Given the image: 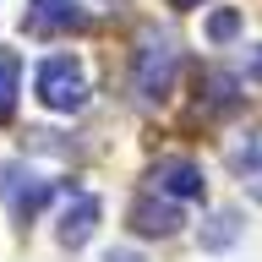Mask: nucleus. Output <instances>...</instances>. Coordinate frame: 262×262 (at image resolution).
Segmentation results:
<instances>
[{
    "label": "nucleus",
    "instance_id": "13",
    "mask_svg": "<svg viewBox=\"0 0 262 262\" xmlns=\"http://www.w3.org/2000/svg\"><path fill=\"white\" fill-rule=\"evenodd\" d=\"M251 82H262V49H257V60H251Z\"/></svg>",
    "mask_w": 262,
    "mask_h": 262
},
{
    "label": "nucleus",
    "instance_id": "12",
    "mask_svg": "<svg viewBox=\"0 0 262 262\" xmlns=\"http://www.w3.org/2000/svg\"><path fill=\"white\" fill-rule=\"evenodd\" d=\"M110 262H142V257H131V251H110Z\"/></svg>",
    "mask_w": 262,
    "mask_h": 262
},
{
    "label": "nucleus",
    "instance_id": "8",
    "mask_svg": "<svg viewBox=\"0 0 262 262\" xmlns=\"http://www.w3.org/2000/svg\"><path fill=\"white\" fill-rule=\"evenodd\" d=\"M241 241V219H235V213H213L208 224H202V251H224V246H235Z\"/></svg>",
    "mask_w": 262,
    "mask_h": 262
},
{
    "label": "nucleus",
    "instance_id": "11",
    "mask_svg": "<svg viewBox=\"0 0 262 262\" xmlns=\"http://www.w3.org/2000/svg\"><path fill=\"white\" fill-rule=\"evenodd\" d=\"M246 186H251V196H257V202H262V159L251 164V169H246Z\"/></svg>",
    "mask_w": 262,
    "mask_h": 262
},
{
    "label": "nucleus",
    "instance_id": "10",
    "mask_svg": "<svg viewBox=\"0 0 262 262\" xmlns=\"http://www.w3.org/2000/svg\"><path fill=\"white\" fill-rule=\"evenodd\" d=\"M235 28H241V16H235V11H213V22H208V33L219 38V44H224V38H235Z\"/></svg>",
    "mask_w": 262,
    "mask_h": 262
},
{
    "label": "nucleus",
    "instance_id": "6",
    "mask_svg": "<svg viewBox=\"0 0 262 262\" xmlns=\"http://www.w3.org/2000/svg\"><path fill=\"white\" fill-rule=\"evenodd\" d=\"M82 11H77V0H33L28 16H22V28L33 33V38H49V33H66V28H77Z\"/></svg>",
    "mask_w": 262,
    "mask_h": 262
},
{
    "label": "nucleus",
    "instance_id": "4",
    "mask_svg": "<svg viewBox=\"0 0 262 262\" xmlns=\"http://www.w3.org/2000/svg\"><path fill=\"white\" fill-rule=\"evenodd\" d=\"M98 196L93 191H71L66 196V208H60V224H55V241L60 246H71V251H77V246H88V235H93V224H98Z\"/></svg>",
    "mask_w": 262,
    "mask_h": 262
},
{
    "label": "nucleus",
    "instance_id": "5",
    "mask_svg": "<svg viewBox=\"0 0 262 262\" xmlns=\"http://www.w3.org/2000/svg\"><path fill=\"white\" fill-rule=\"evenodd\" d=\"M147 180H153V191H159V196H175V202L202 196V169H196L191 159H159Z\"/></svg>",
    "mask_w": 262,
    "mask_h": 262
},
{
    "label": "nucleus",
    "instance_id": "9",
    "mask_svg": "<svg viewBox=\"0 0 262 262\" xmlns=\"http://www.w3.org/2000/svg\"><path fill=\"white\" fill-rule=\"evenodd\" d=\"M16 82H22V60L11 49H0V120H11L16 110Z\"/></svg>",
    "mask_w": 262,
    "mask_h": 262
},
{
    "label": "nucleus",
    "instance_id": "2",
    "mask_svg": "<svg viewBox=\"0 0 262 262\" xmlns=\"http://www.w3.org/2000/svg\"><path fill=\"white\" fill-rule=\"evenodd\" d=\"M33 88H38V104H49V110H60V115H77L82 104H88V77H82V66L71 60V55L38 60Z\"/></svg>",
    "mask_w": 262,
    "mask_h": 262
},
{
    "label": "nucleus",
    "instance_id": "14",
    "mask_svg": "<svg viewBox=\"0 0 262 262\" xmlns=\"http://www.w3.org/2000/svg\"><path fill=\"white\" fill-rule=\"evenodd\" d=\"M175 6H196V0H175Z\"/></svg>",
    "mask_w": 262,
    "mask_h": 262
},
{
    "label": "nucleus",
    "instance_id": "1",
    "mask_svg": "<svg viewBox=\"0 0 262 262\" xmlns=\"http://www.w3.org/2000/svg\"><path fill=\"white\" fill-rule=\"evenodd\" d=\"M175 71H180L175 38H169V33H142V44H137V71H131L137 93H142L147 104H159V98L175 88Z\"/></svg>",
    "mask_w": 262,
    "mask_h": 262
},
{
    "label": "nucleus",
    "instance_id": "7",
    "mask_svg": "<svg viewBox=\"0 0 262 262\" xmlns=\"http://www.w3.org/2000/svg\"><path fill=\"white\" fill-rule=\"evenodd\" d=\"M131 229H142V235H175L180 229V208L153 202V196H137V202H131Z\"/></svg>",
    "mask_w": 262,
    "mask_h": 262
},
{
    "label": "nucleus",
    "instance_id": "3",
    "mask_svg": "<svg viewBox=\"0 0 262 262\" xmlns=\"http://www.w3.org/2000/svg\"><path fill=\"white\" fill-rule=\"evenodd\" d=\"M0 191H6V208H11L16 219H33V213H38L49 196H55V186H49V180H38L33 169H22V164H6Z\"/></svg>",
    "mask_w": 262,
    "mask_h": 262
}]
</instances>
